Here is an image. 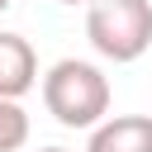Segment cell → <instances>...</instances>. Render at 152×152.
<instances>
[{
	"label": "cell",
	"instance_id": "obj_8",
	"mask_svg": "<svg viewBox=\"0 0 152 152\" xmlns=\"http://www.w3.org/2000/svg\"><path fill=\"white\" fill-rule=\"evenodd\" d=\"M5 10H10V0H0V14H5Z\"/></svg>",
	"mask_w": 152,
	"mask_h": 152
},
{
	"label": "cell",
	"instance_id": "obj_6",
	"mask_svg": "<svg viewBox=\"0 0 152 152\" xmlns=\"http://www.w3.org/2000/svg\"><path fill=\"white\" fill-rule=\"evenodd\" d=\"M62 5H95V0H62Z\"/></svg>",
	"mask_w": 152,
	"mask_h": 152
},
{
	"label": "cell",
	"instance_id": "obj_1",
	"mask_svg": "<svg viewBox=\"0 0 152 152\" xmlns=\"http://www.w3.org/2000/svg\"><path fill=\"white\" fill-rule=\"evenodd\" d=\"M43 104L66 128H100L104 114H109V81L95 62L62 57L43 76Z\"/></svg>",
	"mask_w": 152,
	"mask_h": 152
},
{
	"label": "cell",
	"instance_id": "obj_2",
	"mask_svg": "<svg viewBox=\"0 0 152 152\" xmlns=\"http://www.w3.org/2000/svg\"><path fill=\"white\" fill-rule=\"evenodd\" d=\"M86 38L109 62H138L152 48V0H95Z\"/></svg>",
	"mask_w": 152,
	"mask_h": 152
},
{
	"label": "cell",
	"instance_id": "obj_3",
	"mask_svg": "<svg viewBox=\"0 0 152 152\" xmlns=\"http://www.w3.org/2000/svg\"><path fill=\"white\" fill-rule=\"evenodd\" d=\"M38 81V52L19 33H0V100L28 95Z\"/></svg>",
	"mask_w": 152,
	"mask_h": 152
},
{
	"label": "cell",
	"instance_id": "obj_5",
	"mask_svg": "<svg viewBox=\"0 0 152 152\" xmlns=\"http://www.w3.org/2000/svg\"><path fill=\"white\" fill-rule=\"evenodd\" d=\"M28 142V114L19 100H0V152H19Z\"/></svg>",
	"mask_w": 152,
	"mask_h": 152
},
{
	"label": "cell",
	"instance_id": "obj_4",
	"mask_svg": "<svg viewBox=\"0 0 152 152\" xmlns=\"http://www.w3.org/2000/svg\"><path fill=\"white\" fill-rule=\"evenodd\" d=\"M90 152H152V119L147 114H114L90 128Z\"/></svg>",
	"mask_w": 152,
	"mask_h": 152
},
{
	"label": "cell",
	"instance_id": "obj_7",
	"mask_svg": "<svg viewBox=\"0 0 152 152\" xmlns=\"http://www.w3.org/2000/svg\"><path fill=\"white\" fill-rule=\"evenodd\" d=\"M38 152H66V147H38Z\"/></svg>",
	"mask_w": 152,
	"mask_h": 152
}]
</instances>
